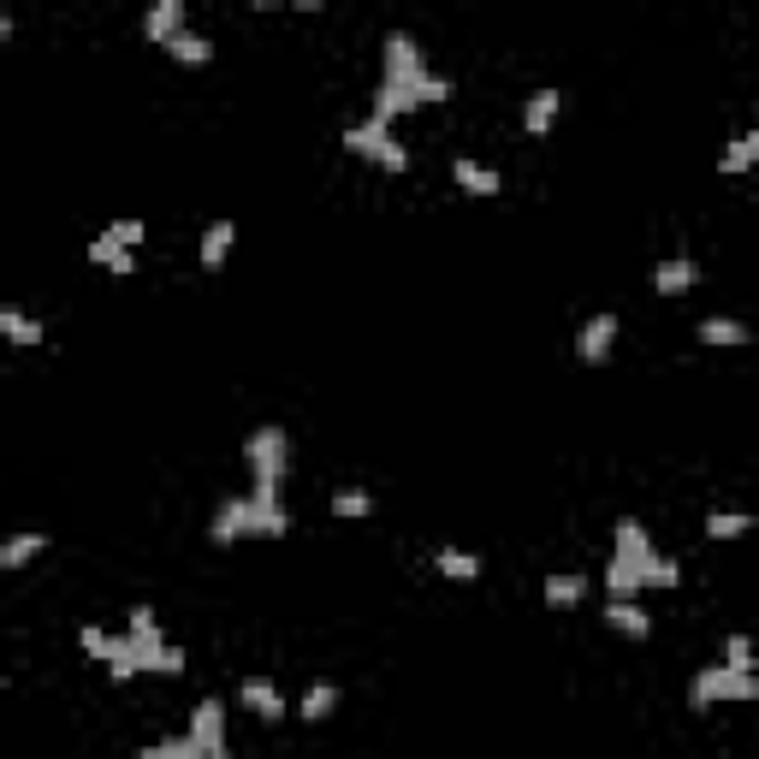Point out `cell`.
Wrapping results in <instances>:
<instances>
[{"instance_id":"1","label":"cell","mask_w":759,"mask_h":759,"mask_svg":"<svg viewBox=\"0 0 759 759\" xmlns=\"http://www.w3.org/2000/svg\"><path fill=\"white\" fill-rule=\"evenodd\" d=\"M422 101H451V78L427 72L422 48H415L403 30H391L386 36V72H380V90H374V113H369V119L391 125V119H403L410 107H422Z\"/></svg>"},{"instance_id":"2","label":"cell","mask_w":759,"mask_h":759,"mask_svg":"<svg viewBox=\"0 0 759 759\" xmlns=\"http://www.w3.org/2000/svg\"><path fill=\"white\" fill-rule=\"evenodd\" d=\"M107 677H137V670H155V677H179L184 670V653L172 647L167 635H160V617L149 612V605H131L125 612V635L107 641Z\"/></svg>"},{"instance_id":"3","label":"cell","mask_w":759,"mask_h":759,"mask_svg":"<svg viewBox=\"0 0 759 759\" xmlns=\"http://www.w3.org/2000/svg\"><path fill=\"white\" fill-rule=\"evenodd\" d=\"M285 535H291L285 504H280V511H268V504H256L249 492H244V499H226L220 511H214V523H208L214 546H232V540H285Z\"/></svg>"},{"instance_id":"4","label":"cell","mask_w":759,"mask_h":759,"mask_svg":"<svg viewBox=\"0 0 759 759\" xmlns=\"http://www.w3.org/2000/svg\"><path fill=\"white\" fill-rule=\"evenodd\" d=\"M244 463H249V499L268 504V511H280V487H285V463H291V439L285 427H256L244 446Z\"/></svg>"},{"instance_id":"5","label":"cell","mask_w":759,"mask_h":759,"mask_svg":"<svg viewBox=\"0 0 759 759\" xmlns=\"http://www.w3.org/2000/svg\"><path fill=\"white\" fill-rule=\"evenodd\" d=\"M659 558L647 540V528L641 523H617V546H612V564H605V588H612V600H635L641 588H647V564Z\"/></svg>"},{"instance_id":"6","label":"cell","mask_w":759,"mask_h":759,"mask_svg":"<svg viewBox=\"0 0 759 759\" xmlns=\"http://www.w3.org/2000/svg\"><path fill=\"white\" fill-rule=\"evenodd\" d=\"M712 700H759V677H748V670H730V665H706V670H694V682H689V706H694V712H706Z\"/></svg>"},{"instance_id":"7","label":"cell","mask_w":759,"mask_h":759,"mask_svg":"<svg viewBox=\"0 0 759 759\" xmlns=\"http://www.w3.org/2000/svg\"><path fill=\"white\" fill-rule=\"evenodd\" d=\"M345 149H350V155H362V160H374V167H386V172H410V149L391 143V125H380V119L350 125Z\"/></svg>"},{"instance_id":"8","label":"cell","mask_w":759,"mask_h":759,"mask_svg":"<svg viewBox=\"0 0 759 759\" xmlns=\"http://www.w3.org/2000/svg\"><path fill=\"white\" fill-rule=\"evenodd\" d=\"M190 742H196L208 759H232V748H226V706L220 700H202L196 712H190Z\"/></svg>"},{"instance_id":"9","label":"cell","mask_w":759,"mask_h":759,"mask_svg":"<svg viewBox=\"0 0 759 759\" xmlns=\"http://www.w3.org/2000/svg\"><path fill=\"white\" fill-rule=\"evenodd\" d=\"M612 345H617V314H593V321L576 333V357L588 362V369H600V362L612 357Z\"/></svg>"},{"instance_id":"10","label":"cell","mask_w":759,"mask_h":759,"mask_svg":"<svg viewBox=\"0 0 759 759\" xmlns=\"http://www.w3.org/2000/svg\"><path fill=\"white\" fill-rule=\"evenodd\" d=\"M184 30H190V12H184V0H160V7L143 18V36H149V42H160V48H172Z\"/></svg>"},{"instance_id":"11","label":"cell","mask_w":759,"mask_h":759,"mask_svg":"<svg viewBox=\"0 0 759 759\" xmlns=\"http://www.w3.org/2000/svg\"><path fill=\"white\" fill-rule=\"evenodd\" d=\"M451 179H458V190H469V196H499L504 179L487 167V160H469V155H458L451 160Z\"/></svg>"},{"instance_id":"12","label":"cell","mask_w":759,"mask_h":759,"mask_svg":"<svg viewBox=\"0 0 759 759\" xmlns=\"http://www.w3.org/2000/svg\"><path fill=\"white\" fill-rule=\"evenodd\" d=\"M237 700H244L256 718H285V694L273 689L268 677H244V682H237Z\"/></svg>"},{"instance_id":"13","label":"cell","mask_w":759,"mask_h":759,"mask_svg":"<svg viewBox=\"0 0 759 759\" xmlns=\"http://www.w3.org/2000/svg\"><path fill=\"white\" fill-rule=\"evenodd\" d=\"M694 280H700V268H694L689 256H670V261L653 268V291H659V297H682V291H694Z\"/></svg>"},{"instance_id":"14","label":"cell","mask_w":759,"mask_h":759,"mask_svg":"<svg viewBox=\"0 0 759 759\" xmlns=\"http://www.w3.org/2000/svg\"><path fill=\"white\" fill-rule=\"evenodd\" d=\"M605 623H612L617 635H629V641H647L653 635V617L641 612L635 600H612V605H605Z\"/></svg>"},{"instance_id":"15","label":"cell","mask_w":759,"mask_h":759,"mask_svg":"<svg viewBox=\"0 0 759 759\" xmlns=\"http://www.w3.org/2000/svg\"><path fill=\"white\" fill-rule=\"evenodd\" d=\"M558 107H564L558 90H535V95H528V107H523V131L528 137H546L552 119H558Z\"/></svg>"},{"instance_id":"16","label":"cell","mask_w":759,"mask_h":759,"mask_svg":"<svg viewBox=\"0 0 759 759\" xmlns=\"http://www.w3.org/2000/svg\"><path fill=\"white\" fill-rule=\"evenodd\" d=\"M540 593H546L552 612H569V605H581V593H588V576H576V569H552Z\"/></svg>"},{"instance_id":"17","label":"cell","mask_w":759,"mask_h":759,"mask_svg":"<svg viewBox=\"0 0 759 759\" xmlns=\"http://www.w3.org/2000/svg\"><path fill=\"white\" fill-rule=\"evenodd\" d=\"M232 237H237L232 220H214L208 232H202V273H220V268H226V256H232Z\"/></svg>"},{"instance_id":"18","label":"cell","mask_w":759,"mask_h":759,"mask_svg":"<svg viewBox=\"0 0 759 759\" xmlns=\"http://www.w3.org/2000/svg\"><path fill=\"white\" fill-rule=\"evenodd\" d=\"M48 552V535L42 528H24V535H12L7 546H0V569H24L30 558H42Z\"/></svg>"},{"instance_id":"19","label":"cell","mask_w":759,"mask_h":759,"mask_svg":"<svg viewBox=\"0 0 759 759\" xmlns=\"http://www.w3.org/2000/svg\"><path fill=\"white\" fill-rule=\"evenodd\" d=\"M333 712H338V682H309V689H303L297 718H303V724H321V718H333Z\"/></svg>"},{"instance_id":"20","label":"cell","mask_w":759,"mask_h":759,"mask_svg":"<svg viewBox=\"0 0 759 759\" xmlns=\"http://www.w3.org/2000/svg\"><path fill=\"white\" fill-rule=\"evenodd\" d=\"M434 569H439V576H446V581H480V569H487V564H480L475 552L439 546V552H434Z\"/></svg>"},{"instance_id":"21","label":"cell","mask_w":759,"mask_h":759,"mask_svg":"<svg viewBox=\"0 0 759 759\" xmlns=\"http://www.w3.org/2000/svg\"><path fill=\"white\" fill-rule=\"evenodd\" d=\"M0 333H7V345H42L48 326H42V321H30L24 309H12V303H7V309H0Z\"/></svg>"},{"instance_id":"22","label":"cell","mask_w":759,"mask_h":759,"mask_svg":"<svg viewBox=\"0 0 759 759\" xmlns=\"http://www.w3.org/2000/svg\"><path fill=\"white\" fill-rule=\"evenodd\" d=\"M90 261H95V268H107V273H119V280L137 268V256H131L125 244H113L107 232H95V237H90Z\"/></svg>"},{"instance_id":"23","label":"cell","mask_w":759,"mask_h":759,"mask_svg":"<svg viewBox=\"0 0 759 759\" xmlns=\"http://www.w3.org/2000/svg\"><path fill=\"white\" fill-rule=\"evenodd\" d=\"M700 338H706V345H748L754 333L736 321V314H706V321H700Z\"/></svg>"},{"instance_id":"24","label":"cell","mask_w":759,"mask_h":759,"mask_svg":"<svg viewBox=\"0 0 759 759\" xmlns=\"http://www.w3.org/2000/svg\"><path fill=\"white\" fill-rule=\"evenodd\" d=\"M748 528H754L748 511H712L706 516V540H742Z\"/></svg>"},{"instance_id":"25","label":"cell","mask_w":759,"mask_h":759,"mask_svg":"<svg viewBox=\"0 0 759 759\" xmlns=\"http://www.w3.org/2000/svg\"><path fill=\"white\" fill-rule=\"evenodd\" d=\"M167 54L179 60V66H208V60H214V42H208V36H202V30H184L179 42L167 48Z\"/></svg>"},{"instance_id":"26","label":"cell","mask_w":759,"mask_h":759,"mask_svg":"<svg viewBox=\"0 0 759 759\" xmlns=\"http://www.w3.org/2000/svg\"><path fill=\"white\" fill-rule=\"evenodd\" d=\"M137 759H208L196 748V742H190V730L184 736H167V742H149V748H137Z\"/></svg>"},{"instance_id":"27","label":"cell","mask_w":759,"mask_h":759,"mask_svg":"<svg viewBox=\"0 0 759 759\" xmlns=\"http://www.w3.org/2000/svg\"><path fill=\"white\" fill-rule=\"evenodd\" d=\"M333 516L338 523H362V516H374V499L362 487H345V492H333Z\"/></svg>"},{"instance_id":"28","label":"cell","mask_w":759,"mask_h":759,"mask_svg":"<svg viewBox=\"0 0 759 759\" xmlns=\"http://www.w3.org/2000/svg\"><path fill=\"white\" fill-rule=\"evenodd\" d=\"M724 665H730V670H748V677H759V647H754L748 635H730V641H724Z\"/></svg>"},{"instance_id":"29","label":"cell","mask_w":759,"mask_h":759,"mask_svg":"<svg viewBox=\"0 0 759 759\" xmlns=\"http://www.w3.org/2000/svg\"><path fill=\"white\" fill-rule=\"evenodd\" d=\"M754 143H748V137H730V149H724V155H718V172H748L754 167Z\"/></svg>"},{"instance_id":"30","label":"cell","mask_w":759,"mask_h":759,"mask_svg":"<svg viewBox=\"0 0 759 759\" xmlns=\"http://www.w3.org/2000/svg\"><path fill=\"white\" fill-rule=\"evenodd\" d=\"M107 237H113V244H125V249H137L149 232H143V220H113V226H107Z\"/></svg>"},{"instance_id":"31","label":"cell","mask_w":759,"mask_h":759,"mask_svg":"<svg viewBox=\"0 0 759 759\" xmlns=\"http://www.w3.org/2000/svg\"><path fill=\"white\" fill-rule=\"evenodd\" d=\"M677 581H682V569L659 552V558H653V569H647V588H677Z\"/></svg>"},{"instance_id":"32","label":"cell","mask_w":759,"mask_h":759,"mask_svg":"<svg viewBox=\"0 0 759 759\" xmlns=\"http://www.w3.org/2000/svg\"><path fill=\"white\" fill-rule=\"evenodd\" d=\"M748 143H754V155H759V113H754V131H748Z\"/></svg>"}]
</instances>
